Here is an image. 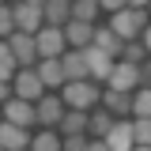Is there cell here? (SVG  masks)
<instances>
[{
    "mask_svg": "<svg viewBox=\"0 0 151 151\" xmlns=\"http://www.w3.org/2000/svg\"><path fill=\"white\" fill-rule=\"evenodd\" d=\"M98 94H102V87L94 79H72L60 87V102H64V110H94Z\"/></svg>",
    "mask_w": 151,
    "mask_h": 151,
    "instance_id": "obj_1",
    "label": "cell"
},
{
    "mask_svg": "<svg viewBox=\"0 0 151 151\" xmlns=\"http://www.w3.org/2000/svg\"><path fill=\"white\" fill-rule=\"evenodd\" d=\"M106 27H110L121 42H132L140 30H147V12H140V8H121V12H110V23H106Z\"/></svg>",
    "mask_w": 151,
    "mask_h": 151,
    "instance_id": "obj_2",
    "label": "cell"
},
{
    "mask_svg": "<svg viewBox=\"0 0 151 151\" xmlns=\"http://www.w3.org/2000/svg\"><path fill=\"white\" fill-rule=\"evenodd\" d=\"M8 49H12V60H15V68H34V64H38L34 34H19V30H12V34H8Z\"/></svg>",
    "mask_w": 151,
    "mask_h": 151,
    "instance_id": "obj_3",
    "label": "cell"
},
{
    "mask_svg": "<svg viewBox=\"0 0 151 151\" xmlns=\"http://www.w3.org/2000/svg\"><path fill=\"white\" fill-rule=\"evenodd\" d=\"M12 23H15L19 34H38V30L45 27L42 8H34V4H23V0H15V4H12Z\"/></svg>",
    "mask_w": 151,
    "mask_h": 151,
    "instance_id": "obj_4",
    "label": "cell"
},
{
    "mask_svg": "<svg viewBox=\"0 0 151 151\" xmlns=\"http://www.w3.org/2000/svg\"><path fill=\"white\" fill-rule=\"evenodd\" d=\"M42 79H38L34 68H15V76H12V94L15 98H27V102H38L42 98Z\"/></svg>",
    "mask_w": 151,
    "mask_h": 151,
    "instance_id": "obj_5",
    "label": "cell"
},
{
    "mask_svg": "<svg viewBox=\"0 0 151 151\" xmlns=\"http://www.w3.org/2000/svg\"><path fill=\"white\" fill-rule=\"evenodd\" d=\"M0 113H4V121H12L19 129H34V102H27V98H8V102H0Z\"/></svg>",
    "mask_w": 151,
    "mask_h": 151,
    "instance_id": "obj_6",
    "label": "cell"
},
{
    "mask_svg": "<svg viewBox=\"0 0 151 151\" xmlns=\"http://www.w3.org/2000/svg\"><path fill=\"white\" fill-rule=\"evenodd\" d=\"M64 117V102H60V94H42L34 102V121L42 129H57V121Z\"/></svg>",
    "mask_w": 151,
    "mask_h": 151,
    "instance_id": "obj_7",
    "label": "cell"
},
{
    "mask_svg": "<svg viewBox=\"0 0 151 151\" xmlns=\"http://www.w3.org/2000/svg\"><path fill=\"white\" fill-rule=\"evenodd\" d=\"M106 87H110V91H125V94H132L136 87H140V76H136V64H125V60H113L110 76H106Z\"/></svg>",
    "mask_w": 151,
    "mask_h": 151,
    "instance_id": "obj_8",
    "label": "cell"
},
{
    "mask_svg": "<svg viewBox=\"0 0 151 151\" xmlns=\"http://www.w3.org/2000/svg\"><path fill=\"white\" fill-rule=\"evenodd\" d=\"M34 49H38V60H45V57H60L64 49H68L60 27H42V30L34 34Z\"/></svg>",
    "mask_w": 151,
    "mask_h": 151,
    "instance_id": "obj_9",
    "label": "cell"
},
{
    "mask_svg": "<svg viewBox=\"0 0 151 151\" xmlns=\"http://www.w3.org/2000/svg\"><path fill=\"white\" fill-rule=\"evenodd\" d=\"M83 60H87V79L106 83V76L113 68V57H106L102 49H94V45H83Z\"/></svg>",
    "mask_w": 151,
    "mask_h": 151,
    "instance_id": "obj_10",
    "label": "cell"
},
{
    "mask_svg": "<svg viewBox=\"0 0 151 151\" xmlns=\"http://www.w3.org/2000/svg\"><path fill=\"white\" fill-rule=\"evenodd\" d=\"M102 144L110 151H132V121L129 117H117L110 125V132L102 136Z\"/></svg>",
    "mask_w": 151,
    "mask_h": 151,
    "instance_id": "obj_11",
    "label": "cell"
},
{
    "mask_svg": "<svg viewBox=\"0 0 151 151\" xmlns=\"http://www.w3.org/2000/svg\"><path fill=\"white\" fill-rule=\"evenodd\" d=\"M0 147L4 151H27L30 147V129H19L12 121H0Z\"/></svg>",
    "mask_w": 151,
    "mask_h": 151,
    "instance_id": "obj_12",
    "label": "cell"
},
{
    "mask_svg": "<svg viewBox=\"0 0 151 151\" xmlns=\"http://www.w3.org/2000/svg\"><path fill=\"white\" fill-rule=\"evenodd\" d=\"M57 60H60L64 83H72V79H87V60H83V49H64Z\"/></svg>",
    "mask_w": 151,
    "mask_h": 151,
    "instance_id": "obj_13",
    "label": "cell"
},
{
    "mask_svg": "<svg viewBox=\"0 0 151 151\" xmlns=\"http://www.w3.org/2000/svg\"><path fill=\"white\" fill-rule=\"evenodd\" d=\"M91 23H79V19H68L64 27H60V34H64V45L68 49H83V45H91Z\"/></svg>",
    "mask_w": 151,
    "mask_h": 151,
    "instance_id": "obj_14",
    "label": "cell"
},
{
    "mask_svg": "<svg viewBox=\"0 0 151 151\" xmlns=\"http://www.w3.org/2000/svg\"><path fill=\"white\" fill-rule=\"evenodd\" d=\"M91 45H94V49H102L106 57H113V60H117V57H121V45H125V42L113 34L110 27H94V30H91Z\"/></svg>",
    "mask_w": 151,
    "mask_h": 151,
    "instance_id": "obj_15",
    "label": "cell"
},
{
    "mask_svg": "<svg viewBox=\"0 0 151 151\" xmlns=\"http://www.w3.org/2000/svg\"><path fill=\"white\" fill-rule=\"evenodd\" d=\"M34 72H38V79H42V87H64V72H60V60L57 57H45V60H38L34 64Z\"/></svg>",
    "mask_w": 151,
    "mask_h": 151,
    "instance_id": "obj_16",
    "label": "cell"
},
{
    "mask_svg": "<svg viewBox=\"0 0 151 151\" xmlns=\"http://www.w3.org/2000/svg\"><path fill=\"white\" fill-rule=\"evenodd\" d=\"M60 136H87V110H64V117L57 121Z\"/></svg>",
    "mask_w": 151,
    "mask_h": 151,
    "instance_id": "obj_17",
    "label": "cell"
},
{
    "mask_svg": "<svg viewBox=\"0 0 151 151\" xmlns=\"http://www.w3.org/2000/svg\"><path fill=\"white\" fill-rule=\"evenodd\" d=\"M117 121L110 110H102V106H94V110H87V136H94V140H102L106 132H110V125Z\"/></svg>",
    "mask_w": 151,
    "mask_h": 151,
    "instance_id": "obj_18",
    "label": "cell"
},
{
    "mask_svg": "<svg viewBox=\"0 0 151 151\" xmlns=\"http://www.w3.org/2000/svg\"><path fill=\"white\" fill-rule=\"evenodd\" d=\"M129 98H132V94H125V91H110V87H106V91L98 94V106H102V110H110L113 117H129Z\"/></svg>",
    "mask_w": 151,
    "mask_h": 151,
    "instance_id": "obj_19",
    "label": "cell"
},
{
    "mask_svg": "<svg viewBox=\"0 0 151 151\" xmlns=\"http://www.w3.org/2000/svg\"><path fill=\"white\" fill-rule=\"evenodd\" d=\"M98 15H102V8H98V0H72L68 4V19H79V23H98Z\"/></svg>",
    "mask_w": 151,
    "mask_h": 151,
    "instance_id": "obj_20",
    "label": "cell"
},
{
    "mask_svg": "<svg viewBox=\"0 0 151 151\" xmlns=\"http://www.w3.org/2000/svg\"><path fill=\"white\" fill-rule=\"evenodd\" d=\"M27 151H60V132H57V129L30 132V147H27Z\"/></svg>",
    "mask_w": 151,
    "mask_h": 151,
    "instance_id": "obj_21",
    "label": "cell"
},
{
    "mask_svg": "<svg viewBox=\"0 0 151 151\" xmlns=\"http://www.w3.org/2000/svg\"><path fill=\"white\" fill-rule=\"evenodd\" d=\"M42 19H45V27H64L68 23V4L64 0H45L42 4Z\"/></svg>",
    "mask_w": 151,
    "mask_h": 151,
    "instance_id": "obj_22",
    "label": "cell"
},
{
    "mask_svg": "<svg viewBox=\"0 0 151 151\" xmlns=\"http://www.w3.org/2000/svg\"><path fill=\"white\" fill-rule=\"evenodd\" d=\"M129 113L132 117H151V87H140L129 98Z\"/></svg>",
    "mask_w": 151,
    "mask_h": 151,
    "instance_id": "obj_23",
    "label": "cell"
},
{
    "mask_svg": "<svg viewBox=\"0 0 151 151\" xmlns=\"http://www.w3.org/2000/svg\"><path fill=\"white\" fill-rule=\"evenodd\" d=\"M117 60H125V64H140V60H147V45H140V42L132 38V42L121 45V57H117Z\"/></svg>",
    "mask_w": 151,
    "mask_h": 151,
    "instance_id": "obj_24",
    "label": "cell"
},
{
    "mask_svg": "<svg viewBox=\"0 0 151 151\" xmlns=\"http://www.w3.org/2000/svg\"><path fill=\"white\" fill-rule=\"evenodd\" d=\"M132 144L151 147V117H136L132 121Z\"/></svg>",
    "mask_w": 151,
    "mask_h": 151,
    "instance_id": "obj_25",
    "label": "cell"
},
{
    "mask_svg": "<svg viewBox=\"0 0 151 151\" xmlns=\"http://www.w3.org/2000/svg\"><path fill=\"white\" fill-rule=\"evenodd\" d=\"M12 76H15V60H12L8 42L0 38V83H12Z\"/></svg>",
    "mask_w": 151,
    "mask_h": 151,
    "instance_id": "obj_26",
    "label": "cell"
},
{
    "mask_svg": "<svg viewBox=\"0 0 151 151\" xmlns=\"http://www.w3.org/2000/svg\"><path fill=\"white\" fill-rule=\"evenodd\" d=\"M12 30H15V23H12V8L0 4V38H8Z\"/></svg>",
    "mask_w": 151,
    "mask_h": 151,
    "instance_id": "obj_27",
    "label": "cell"
},
{
    "mask_svg": "<svg viewBox=\"0 0 151 151\" xmlns=\"http://www.w3.org/2000/svg\"><path fill=\"white\" fill-rule=\"evenodd\" d=\"M87 136H60V151H83Z\"/></svg>",
    "mask_w": 151,
    "mask_h": 151,
    "instance_id": "obj_28",
    "label": "cell"
},
{
    "mask_svg": "<svg viewBox=\"0 0 151 151\" xmlns=\"http://www.w3.org/2000/svg\"><path fill=\"white\" fill-rule=\"evenodd\" d=\"M98 8L110 15V12H121V8H125V0H98Z\"/></svg>",
    "mask_w": 151,
    "mask_h": 151,
    "instance_id": "obj_29",
    "label": "cell"
},
{
    "mask_svg": "<svg viewBox=\"0 0 151 151\" xmlns=\"http://www.w3.org/2000/svg\"><path fill=\"white\" fill-rule=\"evenodd\" d=\"M83 151H110V147H106L102 140H94V136H91V140H87V147H83Z\"/></svg>",
    "mask_w": 151,
    "mask_h": 151,
    "instance_id": "obj_30",
    "label": "cell"
},
{
    "mask_svg": "<svg viewBox=\"0 0 151 151\" xmlns=\"http://www.w3.org/2000/svg\"><path fill=\"white\" fill-rule=\"evenodd\" d=\"M12 98V83H0V102H8Z\"/></svg>",
    "mask_w": 151,
    "mask_h": 151,
    "instance_id": "obj_31",
    "label": "cell"
},
{
    "mask_svg": "<svg viewBox=\"0 0 151 151\" xmlns=\"http://www.w3.org/2000/svg\"><path fill=\"white\" fill-rule=\"evenodd\" d=\"M125 8H140V12H144V8H147V0H125Z\"/></svg>",
    "mask_w": 151,
    "mask_h": 151,
    "instance_id": "obj_32",
    "label": "cell"
},
{
    "mask_svg": "<svg viewBox=\"0 0 151 151\" xmlns=\"http://www.w3.org/2000/svg\"><path fill=\"white\" fill-rule=\"evenodd\" d=\"M23 4H34V8H42V4H45V0H23Z\"/></svg>",
    "mask_w": 151,
    "mask_h": 151,
    "instance_id": "obj_33",
    "label": "cell"
},
{
    "mask_svg": "<svg viewBox=\"0 0 151 151\" xmlns=\"http://www.w3.org/2000/svg\"><path fill=\"white\" fill-rule=\"evenodd\" d=\"M132 151H151V147H140V144H132Z\"/></svg>",
    "mask_w": 151,
    "mask_h": 151,
    "instance_id": "obj_34",
    "label": "cell"
},
{
    "mask_svg": "<svg viewBox=\"0 0 151 151\" xmlns=\"http://www.w3.org/2000/svg\"><path fill=\"white\" fill-rule=\"evenodd\" d=\"M64 4H72V0H64Z\"/></svg>",
    "mask_w": 151,
    "mask_h": 151,
    "instance_id": "obj_35",
    "label": "cell"
},
{
    "mask_svg": "<svg viewBox=\"0 0 151 151\" xmlns=\"http://www.w3.org/2000/svg\"><path fill=\"white\" fill-rule=\"evenodd\" d=\"M0 121H4V113H0Z\"/></svg>",
    "mask_w": 151,
    "mask_h": 151,
    "instance_id": "obj_36",
    "label": "cell"
},
{
    "mask_svg": "<svg viewBox=\"0 0 151 151\" xmlns=\"http://www.w3.org/2000/svg\"><path fill=\"white\" fill-rule=\"evenodd\" d=\"M12 4H15V0H12Z\"/></svg>",
    "mask_w": 151,
    "mask_h": 151,
    "instance_id": "obj_37",
    "label": "cell"
},
{
    "mask_svg": "<svg viewBox=\"0 0 151 151\" xmlns=\"http://www.w3.org/2000/svg\"><path fill=\"white\" fill-rule=\"evenodd\" d=\"M0 4H4V0H0Z\"/></svg>",
    "mask_w": 151,
    "mask_h": 151,
    "instance_id": "obj_38",
    "label": "cell"
},
{
    "mask_svg": "<svg viewBox=\"0 0 151 151\" xmlns=\"http://www.w3.org/2000/svg\"><path fill=\"white\" fill-rule=\"evenodd\" d=\"M0 151H4V147H0Z\"/></svg>",
    "mask_w": 151,
    "mask_h": 151,
    "instance_id": "obj_39",
    "label": "cell"
}]
</instances>
